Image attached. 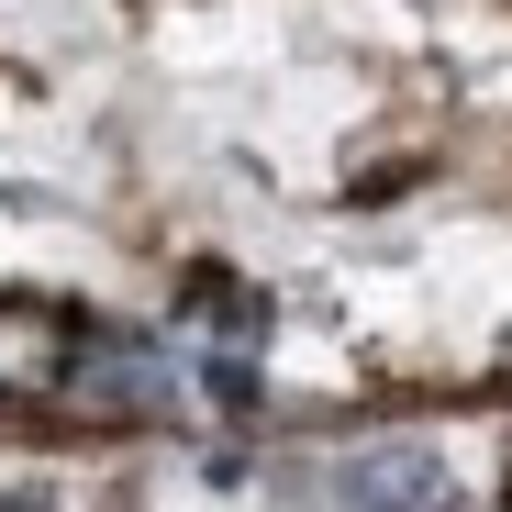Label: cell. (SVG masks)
Here are the masks:
<instances>
[{
	"label": "cell",
	"mask_w": 512,
	"mask_h": 512,
	"mask_svg": "<svg viewBox=\"0 0 512 512\" xmlns=\"http://www.w3.org/2000/svg\"><path fill=\"white\" fill-rule=\"evenodd\" d=\"M334 490H346L357 512H457V479L435 446H357L346 468H334Z\"/></svg>",
	"instance_id": "6da1fadb"
},
{
	"label": "cell",
	"mask_w": 512,
	"mask_h": 512,
	"mask_svg": "<svg viewBox=\"0 0 512 512\" xmlns=\"http://www.w3.org/2000/svg\"><path fill=\"white\" fill-rule=\"evenodd\" d=\"M67 390L78 401H101V412H167V357L156 346H134V334H101V346H78V368H67Z\"/></svg>",
	"instance_id": "7a4b0ae2"
},
{
	"label": "cell",
	"mask_w": 512,
	"mask_h": 512,
	"mask_svg": "<svg viewBox=\"0 0 512 512\" xmlns=\"http://www.w3.org/2000/svg\"><path fill=\"white\" fill-rule=\"evenodd\" d=\"M0 512H56V501H45V490H12V501H0Z\"/></svg>",
	"instance_id": "3957f363"
}]
</instances>
